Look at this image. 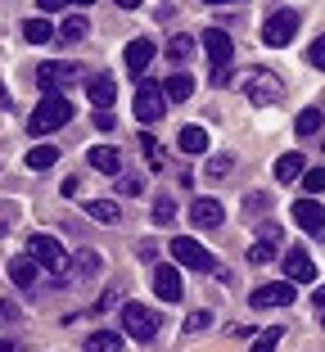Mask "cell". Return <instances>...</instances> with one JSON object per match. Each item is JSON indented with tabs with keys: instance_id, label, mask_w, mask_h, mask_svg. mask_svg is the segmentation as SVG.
<instances>
[{
	"instance_id": "obj_1",
	"label": "cell",
	"mask_w": 325,
	"mask_h": 352,
	"mask_svg": "<svg viewBox=\"0 0 325 352\" xmlns=\"http://www.w3.org/2000/svg\"><path fill=\"white\" fill-rule=\"evenodd\" d=\"M73 122V104L63 100V95H45L41 104H36V113L27 118V131L32 135H50V131H59V126H68Z\"/></svg>"
},
{
	"instance_id": "obj_2",
	"label": "cell",
	"mask_w": 325,
	"mask_h": 352,
	"mask_svg": "<svg viewBox=\"0 0 325 352\" xmlns=\"http://www.w3.org/2000/svg\"><path fill=\"white\" fill-rule=\"evenodd\" d=\"M27 253H32V262H36L41 271H50V276H68V253H63V244L54 235H32Z\"/></svg>"
},
{
	"instance_id": "obj_3",
	"label": "cell",
	"mask_w": 325,
	"mask_h": 352,
	"mask_svg": "<svg viewBox=\"0 0 325 352\" xmlns=\"http://www.w3.org/2000/svg\"><path fill=\"white\" fill-rule=\"evenodd\" d=\"M172 258H177L186 271H203V276H208V271H217L212 253L203 249L199 239H190V235H177V239H172Z\"/></svg>"
},
{
	"instance_id": "obj_4",
	"label": "cell",
	"mask_w": 325,
	"mask_h": 352,
	"mask_svg": "<svg viewBox=\"0 0 325 352\" xmlns=\"http://www.w3.org/2000/svg\"><path fill=\"white\" fill-rule=\"evenodd\" d=\"M280 244H284V230L276 226V221H262V226H258V239L249 244V262H253V267L276 262V258H280Z\"/></svg>"
},
{
	"instance_id": "obj_5",
	"label": "cell",
	"mask_w": 325,
	"mask_h": 352,
	"mask_svg": "<svg viewBox=\"0 0 325 352\" xmlns=\"http://www.w3.org/2000/svg\"><path fill=\"white\" fill-rule=\"evenodd\" d=\"M158 325H163V321H158V311H149L145 302H126V307H122V330L131 334V339L149 343L158 334Z\"/></svg>"
},
{
	"instance_id": "obj_6",
	"label": "cell",
	"mask_w": 325,
	"mask_h": 352,
	"mask_svg": "<svg viewBox=\"0 0 325 352\" xmlns=\"http://www.w3.org/2000/svg\"><path fill=\"white\" fill-rule=\"evenodd\" d=\"M298 23H303V19H298V10H276L271 19L262 23V41L271 45V50H280V45H289L298 36Z\"/></svg>"
},
{
	"instance_id": "obj_7",
	"label": "cell",
	"mask_w": 325,
	"mask_h": 352,
	"mask_svg": "<svg viewBox=\"0 0 325 352\" xmlns=\"http://www.w3.org/2000/svg\"><path fill=\"white\" fill-rule=\"evenodd\" d=\"M244 95H249V104H258V109H267V104L280 100V77L271 73V68H253L249 82H244Z\"/></svg>"
},
{
	"instance_id": "obj_8",
	"label": "cell",
	"mask_w": 325,
	"mask_h": 352,
	"mask_svg": "<svg viewBox=\"0 0 325 352\" xmlns=\"http://www.w3.org/2000/svg\"><path fill=\"white\" fill-rule=\"evenodd\" d=\"M163 113H168V95H163V86H154V82L140 77V91H136V118H140V126L158 122Z\"/></svg>"
},
{
	"instance_id": "obj_9",
	"label": "cell",
	"mask_w": 325,
	"mask_h": 352,
	"mask_svg": "<svg viewBox=\"0 0 325 352\" xmlns=\"http://www.w3.org/2000/svg\"><path fill=\"white\" fill-rule=\"evenodd\" d=\"M280 262H284V280H294V285H312L316 280V262H312V253H307L303 244H294L289 253H280Z\"/></svg>"
},
{
	"instance_id": "obj_10",
	"label": "cell",
	"mask_w": 325,
	"mask_h": 352,
	"mask_svg": "<svg viewBox=\"0 0 325 352\" xmlns=\"http://www.w3.org/2000/svg\"><path fill=\"white\" fill-rule=\"evenodd\" d=\"M298 294H294V280H276V285H258V289L249 294L253 307H289Z\"/></svg>"
},
{
	"instance_id": "obj_11",
	"label": "cell",
	"mask_w": 325,
	"mask_h": 352,
	"mask_svg": "<svg viewBox=\"0 0 325 352\" xmlns=\"http://www.w3.org/2000/svg\"><path fill=\"white\" fill-rule=\"evenodd\" d=\"M73 77H77L73 63H41V68H36V86H41L45 95H59L63 86H73Z\"/></svg>"
},
{
	"instance_id": "obj_12",
	"label": "cell",
	"mask_w": 325,
	"mask_h": 352,
	"mask_svg": "<svg viewBox=\"0 0 325 352\" xmlns=\"http://www.w3.org/2000/svg\"><path fill=\"white\" fill-rule=\"evenodd\" d=\"M154 294L163 302H181V294H186V289H181V271L168 267V262H158V267H154Z\"/></svg>"
},
{
	"instance_id": "obj_13",
	"label": "cell",
	"mask_w": 325,
	"mask_h": 352,
	"mask_svg": "<svg viewBox=\"0 0 325 352\" xmlns=\"http://www.w3.org/2000/svg\"><path fill=\"white\" fill-rule=\"evenodd\" d=\"M294 221L307 230V235H325V208L316 204L312 195H307V199H298V204H294Z\"/></svg>"
},
{
	"instance_id": "obj_14",
	"label": "cell",
	"mask_w": 325,
	"mask_h": 352,
	"mask_svg": "<svg viewBox=\"0 0 325 352\" xmlns=\"http://www.w3.org/2000/svg\"><path fill=\"white\" fill-rule=\"evenodd\" d=\"M190 221L199 230H217L221 221H226V208H221L217 199H194V204H190Z\"/></svg>"
},
{
	"instance_id": "obj_15",
	"label": "cell",
	"mask_w": 325,
	"mask_h": 352,
	"mask_svg": "<svg viewBox=\"0 0 325 352\" xmlns=\"http://www.w3.org/2000/svg\"><path fill=\"white\" fill-rule=\"evenodd\" d=\"M154 54H158V45L149 41V36H136V41H126V54H122V59H126V73H136V77H140L149 63H154Z\"/></svg>"
},
{
	"instance_id": "obj_16",
	"label": "cell",
	"mask_w": 325,
	"mask_h": 352,
	"mask_svg": "<svg viewBox=\"0 0 325 352\" xmlns=\"http://www.w3.org/2000/svg\"><path fill=\"white\" fill-rule=\"evenodd\" d=\"M203 50H208V59H212V63H231L235 41H231V36H226L221 28H208V32H203Z\"/></svg>"
},
{
	"instance_id": "obj_17",
	"label": "cell",
	"mask_w": 325,
	"mask_h": 352,
	"mask_svg": "<svg viewBox=\"0 0 325 352\" xmlns=\"http://www.w3.org/2000/svg\"><path fill=\"white\" fill-rule=\"evenodd\" d=\"M86 95H91L95 109H113L117 86H113V77H91V82H86Z\"/></svg>"
},
{
	"instance_id": "obj_18",
	"label": "cell",
	"mask_w": 325,
	"mask_h": 352,
	"mask_svg": "<svg viewBox=\"0 0 325 352\" xmlns=\"http://www.w3.org/2000/svg\"><path fill=\"white\" fill-rule=\"evenodd\" d=\"M36 262H32V253L27 258H10V280L19 285V289H36Z\"/></svg>"
},
{
	"instance_id": "obj_19",
	"label": "cell",
	"mask_w": 325,
	"mask_h": 352,
	"mask_svg": "<svg viewBox=\"0 0 325 352\" xmlns=\"http://www.w3.org/2000/svg\"><path fill=\"white\" fill-rule=\"evenodd\" d=\"M271 172H276V181H284V186H289V181H298V176L307 172V167H303V154H294V149H289V154H280Z\"/></svg>"
},
{
	"instance_id": "obj_20",
	"label": "cell",
	"mask_w": 325,
	"mask_h": 352,
	"mask_svg": "<svg viewBox=\"0 0 325 352\" xmlns=\"http://www.w3.org/2000/svg\"><path fill=\"white\" fill-rule=\"evenodd\" d=\"M91 167H95V172H104V176H117V172H122V158H117V149L95 145L91 149Z\"/></svg>"
},
{
	"instance_id": "obj_21",
	"label": "cell",
	"mask_w": 325,
	"mask_h": 352,
	"mask_svg": "<svg viewBox=\"0 0 325 352\" xmlns=\"http://www.w3.org/2000/svg\"><path fill=\"white\" fill-rule=\"evenodd\" d=\"M177 145H181V154H203V149H208V131H203V126H181Z\"/></svg>"
},
{
	"instance_id": "obj_22",
	"label": "cell",
	"mask_w": 325,
	"mask_h": 352,
	"mask_svg": "<svg viewBox=\"0 0 325 352\" xmlns=\"http://www.w3.org/2000/svg\"><path fill=\"white\" fill-rule=\"evenodd\" d=\"M86 217H95V221H104V226H113L117 217H122V212H117V204L113 199H86Z\"/></svg>"
},
{
	"instance_id": "obj_23",
	"label": "cell",
	"mask_w": 325,
	"mask_h": 352,
	"mask_svg": "<svg viewBox=\"0 0 325 352\" xmlns=\"http://www.w3.org/2000/svg\"><path fill=\"white\" fill-rule=\"evenodd\" d=\"M86 352H122V334L117 330H95L86 339Z\"/></svg>"
},
{
	"instance_id": "obj_24",
	"label": "cell",
	"mask_w": 325,
	"mask_h": 352,
	"mask_svg": "<svg viewBox=\"0 0 325 352\" xmlns=\"http://www.w3.org/2000/svg\"><path fill=\"white\" fill-rule=\"evenodd\" d=\"M59 36L68 45H73V41H86V36H91V23H86L82 14H68V19H63V28H59Z\"/></svg>"
},
{
	"instance_id": "obj_25",
	"label": "cell",
	"mask_w": 325,
	"mask_h": 352,
	"mask_svg": "<svg viewBox=\"0 0 325 352\" xmlns=\"http://www.w3.org/2000/svg\"><path fill=\"white\" fill-rule=\"evenodd\" d=\"M163 95H168V100H190V95H194V77L190 73H172L168 86H163Z\"/></svg>"
},
{
	"instance_id": "obj_26",
	"label": "cell",
	"mask_w": 325,
	"mask_h": 352,
	"mask_svg": "<svg viewBox=\"0 0 325 352\" xmlns=\"http://www.w3.org/2000/svg\"><path fill=\"white\" fill-rule=\"evenodd\" d=\"M54 163H59V149H54V145L27 149V167H32V172H45V167H54Z\"/></svg>"
},
{
	"instance_id": "obj_27",
	"label": "cell",
	"mask_w": 325,
	"mask_h": 352,
	"mask_svg": "<svg viewBox=\"0 0 325 352\" xmlns=\"http://www.w3.org/2000/svg\"><path fill=\"white\" fill-rule=\"evenodd\" d=\"M321 122H325L321 109H303V113L294 118V131H298V135H316V131H321Z\"/></svg>"
},
{
	"instance_id": "obj_28",
	"label": "cell",
	"mask_w": 325,
	"mask_h": 352,
	"mask_svg": "<svg viewBox=\"0 0 325 352\" xmlns=\"http://www.w3.org/2000/svg\"><path fill=\"white\" fill-rule=\"evenodd\" d=\"M23 36H27L32 45H45V41L54 36V28H50L45 19H27V23H23Z\"/></svg>"
},
{
	"instance_id": "obj_29",
	"label": "cell",
	"mask_w": 325,
	"mask_h": 352,
	"mask_svg": "<svg viewBox=\"0 0 325 352\" xmlns=\"http://www.w3.org/2000/svg\"><path fill=\"white\" fill-rule=\"evenodd\" d=\"M190 54H194V41H190V36H172L168 41V59L172 63H186Z\"/></svg>"
},
{
	"instance_id": "obj_30",
	"label": "cell",
	"mask_w": 325,
	"mask_h": 352,
	"mask_svg": "<svg viewBox=\"0 0 325 352\" xmlns=\"http://www.w3.org/2000/svg\"><path fill=\"white\" fill-rule=\"evenodd\" d=\"M276 348H280V330L271 325V330H262L258 339H253V348H249V352H276Z\"/></svg>"
},
{
	"instance_id": "obj_31",
	"label": "cell",
	"mask_w": 325,
	"mask_h": 352,
	"mask_svg": "<svg viewBox=\"0 0 325 352\" xmlns=\"http://www.w3.org/2000/svg\"><path fill=\"white\" fill-rule=\"evenodd\" d=\"M77 271H82V276H100V253L82 249V253H77Z\"/></svg>"
},
{
	"instance_id": "obj_32",
	"label": "cell",
	"mask_w": 325,
	"mask_h": 352,
	"mask_svg": "<svg viewBox=\"0 0 325 352\" xmlns=\"http://www.w3.org/2000/svg\"><path fill=\"white\" fill-rule=\"evenodd\" d=\"M303 190H307V195H325V167H312V172H303Z\"/></svg>"
},
{
	"instance_id": "obj_33",
	"label": "cell",
	"mask_w": 325,
	"mask_h": 352,
	"mask_svg": "<svg viewBox=\"0 0 325 352\" xmlns=\"http://www.w3.org/2000/svg\"><path fill=\"white\" fill-rule=\"evenodd\" d=\"M154 221L158 226H172V221H177V204H172V199H158L154 204Z\"/></svg>"
},
{
	"instance_id": "obj_34",
	"label": "cell",
	"mask_w": 325,
	"mask_h": 352,
	"mask_svg": "<svg viewBox=\"0 0 325 352\" xmlns=\"http://www.w3.org/2000/svg\"><path fill=\"white\" fill-rule=\"evenodd\" d=\"M140 154L149 158V167H163V154H158V140H154V135H140Z\"/></svg>"
},
{
	"instance_id": "obj_35",
	"label": "cell",
	"mask_w": 325,
	"mask_h": 352,
	"mask_svg": "<svg viewBox=\"0 0 325 352\" xmlns=\"http://www.w3.org/2000/svg\"><path fill=\"white\" fill-rule=\"evenodd\" d=\"M208 82L217 86V91H221V86H231V82H235V73H231V63H212V77H208Z\"/></svg>"
},
{
	"instance_id": "obj_36",
	"label": "cell",
	"mask_w": 325,
	"mask_h": 352,
	"mask_svg": "<svg viewBox=\"0 0 325 352\" xmlns=\"http://www.w3.org/2000/svg\"><path fill=\"white\" fill-rule=\"evenodd\" d=\"M231 158H226V154H221V158H208V176H212V181H217V176H226V172H231Z\"/></svg>"
},
{
	"instance_id": "obj_37",
	"label": "cell",
	"mask_w": 325,
	"mask_h": 352,
	"mask_svg": "<svg viewBox=\"0 0 325 352\" xmlns=\"http://www.w3.org/2000/svg\"><path fill=\"white\" fill-rule=\"evenodd\" d=\"M307 59H312V68H321V73H325V36H321V41H312Z\"/></svg>"
},
{
	"instance_id": "obj_38",
	"label": "cell",
	"mask_w": 325,
	"mask_h": 352,
	"mask_svg": "<svg viewBox=\"0 0 325 352\" xmlns=\"http://www.w3.org/2000/svg\"><path fill=\"white\" fill-rule=\"evenodd\" d=\"M19 316H23V311L14 307V302H5V298H0V325H14Z\"/></svg>"
},
{
	"instance_id": "obj_39",
	"label": "cell",
	"mask_w": 325,
	"mask_h": 352,
	"mask_svg": "<svg viewBox=\"0 0 325 352\" xmlns=\"http://www.w3.org/2000/svg\"><path fill=\"white\" fill-rule=\"evenodd\" d=\"M36 5H41V14H59V10H68L73 0H36Z\"/></svg>"
},
{
	"instance_id": "obj_40",
	"label": "cell",
	"mask_w": 325,
	"mask_h": 352,
	"mask_svg": "<svg viewBox=\"0 0 325 352\" xmlns=\"http://www.w3.org/2000/svg\"><path fill=\"white\" fill-rule=\"evenodd\" d=\"M59 190H63V199H77V195H82V181H77V176H68Z\"/></svg>"
},
{
	"instance_id": "obj_41",
	"label": "cell",
	"mask_w": 325,
	"mask_h": 352,
	"mask_svg": "<svg viewBox=\"0 0 325 352\" xmlns=\"http://www.w3.org/2000/svg\"><path fill=\"white\" fill-rule=\"evenodd\" d=\"M186 330H208V311H194V316L186 321Z\"/></svg>"
},
{
	"instance_id": "obj_42",
	"label": "cell",
	"mask_w": 325,
	"mask_h": 352,
	"mask_svg": "<svg viewBox=\"0 0 325 352\" xmlns=\"http://www.w3.org/2000/svg\"><path fill=\"white\" fill-rule=\"evenodd\" d=\"M117 190H122V195H140V181H136V176H122V181H117Z\"/></svg>"
},
{
	"instance_id": "obj_43",
	"label": "cell",
	"mask_w": 325,
	"mask_h": 352,
	"mask_svg": "<svg viewBox=\"0 0 325 352\" xmlns=\"http://www.w3.org/2000/svg\"><path fill=\"white\" fill-rule=\"evenodd\" d=\"M95 126H100V131H113V113H109V109H100V113H95Z\"/></svg>"
},
{
	"instance_id": "obj_44",
	"label": "cell",
	"mask_w": 325,
	"mask_h": 352,
	"mask_svg": "<svg viewBox=\"0 0 325 352\" xmlns=\"http://www.w3.org/2000/svg\"><path fill=\"white\" fill-rule=\"evenodd\" d=\"M0 352H23V343L19 339H0Z\"/></svg>"
},
{
	"instance_id": "obj_45",
	"label": "cell",
	"mask_w": 325,
	"mask_h": 352,
	"mask_svg": "<svg viewBox=\"0 0 325 352\" xmlns=\"http://www.w3.org/2000/svg\"><path fill=\"white\" fill-rule=\"evenodd\" d=\"M113 5H122V10H140V0H113Z\"/></svg>"
},
{
	"instance_id": "obj_46",
	"label": "cell",
	"mask_w": 325,
	"mask_h": 352,
	"mask_svg": "<svg viewBox=\"0 0 325 352\" xmlns=\"http://www.w3.org/2000/svg\"><path fill=\"white\" fill-rule=\"evenodd\" d=\"M316 307L325 311V285H321V289H316Z\"/></svg>"
},
{
	"instance_id": "obj_47",
	"label": "cell",
	"mask_w": 325,
	"mask_h": 352,
	"mask_svg": "<svg viewBox=\"0 0 325 352\" xmlns=\"http://www.w3.org/2000/svg\"><path fill=\"white\" fill-rule=\"evenodd\" d=\"M5 104H10V91H5V82H0V109H5Z\"/></svg>"
},
{
	"instance_id": "obj_48",
	"label": "cell",
	"mask_w": 325,
	"mask_h": 352,
	"mask_svg": "<svg viewBox=\"0 0 325 352\" xmlns=\"http://www.w3.org/2000/svg\"><path fill=\"white\" fill-rule=\"evenodd\" d=\"M203 5H231V0H203Z\"/></svg>"
},
{
	"instance_id": "obj_49",
	"label": "cell",
	"mask_w": 325,
	"mask_h": 352,
	"mask_svg": "<svg viewBox=\"0 0 325 352\" xmlns=\"http://www.w3.org/2000/svg\"><path fill=\"white\" fill-rule=\"evenodd\" d=\"M77 5H91V0H77Z\"/></svg>"
},
{
	"instance_id": "obj_50",
	"label": "cell",
	"mask_w": 325,
	"mask_h": 352,
	"mask_svg": "<svg viewBox=\"0 0 325 352\" xmlns=\"http://www.w3.org/2000/svg\"><path fill=\"white\" fill-rule=\"evenodd\" d=\"M321 316H325V311H321Z\"/></svg>"
}]
</instances>
